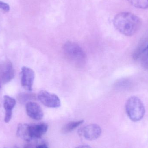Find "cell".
I'll return each instance as SVG.
<instances>
[{"mask_svg":"<svg viewBox=\"0 0 148 148\" xmlns=\"http://www.w3.org/2000/svg\"><path fill=\"white\" fill-rule=\"evenodd\" d=\"M27 114L34 120L40 121L43 117V112L40 106L35 102L29 101L26 105Z\"/></svg>","mask_w":148,"mask_h":148,"instance_id":"ba28073f","label":"cell"},{"mask_svg":"<svg viewBox=\"0 0 148 148\" xmlns=\"http://www.w3.org/2000/svg\"><path fill=\"white\" fill-rule=\"evenodd\" d=\"M135 8L141 9L148 8V0H125Z\"/></svg>","mask_w":148,"mask_h":148,"instance_id":"4fadbf2b","label":"cell"},{"mask_svg":"<svg viewBox=\"0 0 148 148\" xmlns=\"http://www.w3.org/2000/svg\"><path fill=\"white\" fill-rule=\"evenodd\" d=\"M16 104L14 98L8 95L3 97V108L5 110L4 121L6 123H8L13 115V110Z\"/></svg>","mask_w":148,"mask_h":148,"instance_id":"9c48e42d","label":"cell"},{"mask_svg":"<svg viewBox=\"0 0 148 148\" xmlns=\"http://www.w3.org/2000/svg\"><path fill=\"white\" fill-rule=\"evenodd\" d=\"M36 96L34 94L29 93H22L18 95L17 99L20 103H24L31 101V100L35 99Z\"/></svg>","mask_w":148,"mask_h":148,"instance_id":"5bb4252c","label":"cell"},{"mask_svg":"<svg viewBox=\"0 0 148 148\" xmlns=\"http://www.w3.org/2000/svg\"><path fill=\"white\" fill-rule=\"evenodd\" d=\"M146 53V56H147V57L148 58V49H147V51H146V52H145V53H144V54Z\"/></svg>","mask_w":148,"mask_h":148,"instance_id":"44dd1931","label":"cell"},{"mask_svg":"<svg viewBox=\"0 0 148 148\" xmlns=\"http://www.w3.org/2000/svg\"><path fill=\"white\" fill-rule=\"evenodd\" d=\"M14 148H19L17 147H15Z\"/></svg>","mask_w":148,"mask_h":148,"instance_id":"7402d4cb","label":"cell"},{"mask_svg":"<svg viewBox=\"0 0 148 148\" xmlns=\"http://www.w3.org/2000/svg\"><path fill=\"white\" fill-rule=\"evenodd\" d=\"M31 136L33 139H39L47 133L48 129L47 124L44 123L36 124H30Z\"/></svg>","mask_w":148,"mask_h":148,"instance_id":"30bf717a","label":"cell"},{"mask_svg":"<svg viewBox=\"0 0 148 148\" xmlns=\"http://www.w3.org/2000/svg\"><path fill=\"white\" fill-rule=\"evenodd\" d=\"M0 9L6 12H8L10 10V6L8 3L0 1Z\"/></svg>","mask_w":148,"mask_h":148,"instance_id":"2e32d148","label":"cell"},{"mask_svg":"<svg viewBox=\"0 0 148 148\" xmlns=\"http://www.w3.org/2000/svg\"><path fill=\"white\" fill-rule=\"evenodd\" d=\"M1 88V85H0V89Z\"/></svg>","mask_w":148,"mask_h":148,"instance_id":"603a6c76","label":"cell"},{"mask_svg":"<svg viewBox=\"0 0 148 148\" xmlns=\"http://www.w3.org/2000/svg\"><path fill=\"white\" fill-rule=\"evenodd\" d=\"M63 51L67 59L77 66H83L86 62V53L77 43L73 42H66L63 46Z\"/></svg>","mask_w":148,"mask_h":148,"instance_id":"7a4b0ae2","label":"cell"},{"mask_svg":"<svg viewBox=\"0 0 148 148\" xmlns=\"http://www.w3.org/2000/svg\"><path fill=\"white\" fill-rule=\"evenodd\" d=\"M35 148H49L47 145L45 143L40 144V145H38Z\"/></svg>","mask_w":148,"mask_h":148,"instance_id":"ac0fdd59","label":"cell"},{"mask_svg":"<svg viewBox=\"0 0 148 148\" xmlns=\"http://www.w3.org/2000/svg\"><path fill=\"white\" fill-rule=\"evenodd\" d=\"M102 130L101 127L96 124H90L79 130L78 134L82 137L89 141H93L98 139Z\"/></svg>","mask_w":148,"mask_h":148,"instance_id":"5b68a950","label":"cell"},{"mask_svg":"<svg viewBox=\"0 0 148 148\" xmlns=\"http://www.w3.org/2000/svg\"><path fill=\"white\" fill-rule=\"evenodd\" d=\"M76 148H92L90 146H87V145H82V146H79Z\"/></svg>","mask_w":148,"mask_h":148,"instance_id":"d6986e66","label":"cell"},{"mask_svg":"<svg viewBox=\"0 0 148 148\" xmlns=\"http://www.w3.org/2000/svg\"><path fill=\"white\" fill-rule=\"evenodd\" d=\"M142 64L144 68L148 70V58L146 56L143 58Z\"/></svg>","mask_w":148,"mask_h":148,"instance_id":"e0dca14e","label":"cell"},{"mask_svg":"<svg viewBox=\"0 0 148 148\" xmlns=\"http://www.w3.org/2000/svg\"><path fill=\"white\" fill-rule=\"evenodd\" d=\"M126 110L130 119L134 122L140 121L145 114V109L142 101L137 97H130L126 104Z\"/></svg>","mask_w":148,"mask_h":148,"instance_id":"3957f363","label":"cell"},{"mask_svg":"<svg viewBox=\"0 0 148 148\" xmlns=\"http://www.w3.org/2000/svg\"><path fill=\"white\" fill-rule=\"evenodd\" d=\"M24 148H31V147L29 144H27L25 145Z\"/></svg>","mask_w":148,"mask_h":148,"instance_id":"ffe728a7","label":"cell"},{"mask_svg":"<svg viewBox=\"0 0 148 148\" xmlns=\"http://www.w3.org/2000/svg\"><path fill=\"white\" fill-rule=\"evenodd\" d=\"M84 121L83 120L72 121L67 123L62 129V132L63 134H66L73 131L74 130L78 127L81 124H82Z\"/></svg>","mask_w":148,"mask_h":148,"instance_id":"7c38bea8","label":"cell"},{"mask_svg":"<svg viewBox=\"0 0 148 148\" xmlns=\"http://www.w3.org/2000/svg\"><path fill=\"white\" fill-rule=\"evenodd\" d=\"M21 75V84L22 87L28 91H32L35 77L34 70L27 67H23Z\"/></svg>","mask_w":148,"mask_h":148,"instance_id":"8992f818","label":"cell"},{"mask_svg":"<svg viewBox=\"0 0 148 148\" xmlns=\"http://www.w3.org/2000/svg\"><path fill=\"white\" fill-rule=\"evenodd\" d=\"M37 97L44 106L48 108H58L61 106L60 100L56 94L41 90L38 93Z\"/></svg>","mask_w":148,"mask_h":148,"instance_id":"277c9868","label":"cell"},{"mask_svg":"<svg viewBox=\"0 0 148 148\" xmlns=\"http://www.w3.org/2000/svg\"><path fill=\"white\" fill-rule=\"evenodd\" d=\"M16 135L26 141H30L33 139L30 131V124L20 123L17 127Z\"/></svg>","mask_w":148,"mask_h":148,"instance_id":"8fae6325","label":"cell"},{"mask_svg":"<svg viewBox=\"0 0 148 148\" xmlns=\"http://www.w3.org/2000/svg\"><path fill=\"white\" fill-rule=\"evenodd\" d=\"M117 85L121 88L127 89L132 85V82L127 79H123L118 82Z\"/></svg>","mask_w":148,"mask_h":148,"instance_id":"9a60e30c","label":"cell"},{"mask_svg":"<svg viewBox=\"0 0 148 148\" xmlns=\"http://www.w3.org/2000/svg\"><path fill=\"white\" fill-rule=\"evenodd\" d=\"M13 64L9 60L3 62L0 64V77L4 83H8L14 77Z\"/></svg>","mask_w":148,"mask_h":148,"instance_id":"52a82bcc","label":"cell"},{"mask_svg":"<svg viewBox=\"0 0 148 148\" xmlns=\"http://www.w3.org/2000/svg\"><path fill=\"white\" fill-rule=\"evenodd\" d=\"M113 23L117 31L123 35L131 36L137 33L142 25L141 20L129 12H121L115 16Z\"/></svg>","mask_w":148,"mask_h":148,"instance_id":"6da1fadb","label":"cell"}]
</instances>
